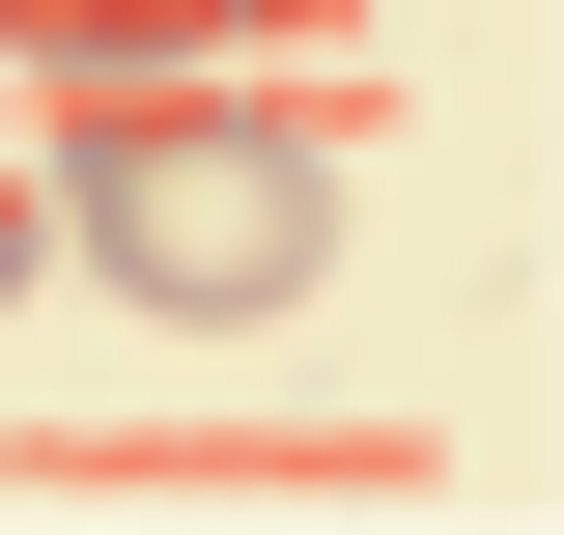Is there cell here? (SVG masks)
Masks as SVG:
<instances>
[{
    "label": "cell",
    "mask_w": 564,
    "mask_h": 535,
    "mask_svg": "<svg viewBox=\"0 0 564 535\" xmlns=\"http://www.w3.org/2000/svg\"><path fill=\"white\" fill-rule=\"evenodd\" d=\"M29 198H57V254L113 282V310H170V338H254V310L339 282V141H282L254 85H113V113L29 141Z\"/></svg>",
    "instance_id": "obj_1"
},
{
    "label": "cell",
    "mask_w": 564,
    "mask_h": 535,
    "mask_svg": "<svg viewBox=\"0 0 564 535\" xmlns=\"http://www.w3.org/2000/svg\"><path fill=\"white\" fill-rule=\"evenodd\" d=\"M170 29H311V0H0V57H57V85L170 57Z\"/></svg>",
    "instance_id": "obj_2"
},
{
    "label": "cell",
    "mask_w": 564,
    "mask_h": 535,
    "mask_svg": "<svg viewBox=\"0 0 564 535\" xmlns=\"http://www.w3.org/2000/svg\"><path fill=\"white\" fill-rule=\"evenodd\" d=\"M29 254H57V198H29V141H0V282H29Z\"/></svg>",
    "instance_id": "obj_3"
}]
</instances>
